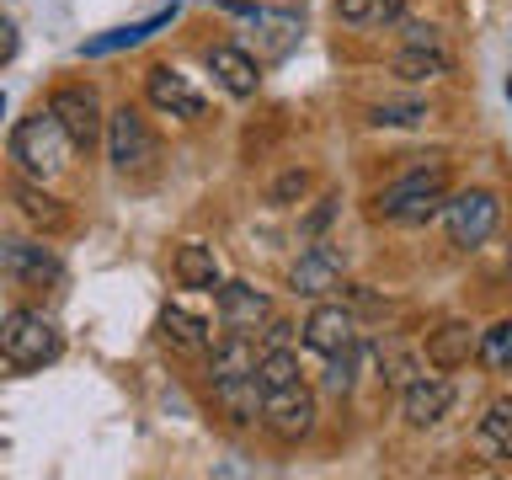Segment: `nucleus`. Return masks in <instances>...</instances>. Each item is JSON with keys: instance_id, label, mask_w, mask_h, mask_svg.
<instances>
[{"instance_id": "nucleus-1", "label": "nucleus", "mask_w": 512, "mask_h": 480, "mask_svg": "<svg viewBox=\"0 0 512 480\" xmlns=\"http://www.w3.org/2000/svg\"><path fill=\"white\" fill-rule=\"evenodd\" d=\"M443 203H448V166L432 155V160H416L400 182H390L379 192L374 219H384V224H427V219L443 214Z\"/></svg>"}, {"instance_id": "nucleus-2", "label": "nucleus", "mask_w": 512, "mask_h": 480, "mask_svg": "<svg viewBox=\"0 0 512 480\" xmlns=\"http://www.w3.org/2000/svg\"><path fill=\"white\" fill-rule=\"evenodd\" d=\"M0 358H6L11 368H43V363H54L59 358V326L43 310L16 304V310L0 315Z\"/></svg>"}, {"instance_id": "nucleus-3", "label": "nucleus", "mask_w": 512, "mask_h": 480, "mask_svg": "<svg viewBox=\"0 0 512 480\" xmlns=\"http://www.w3.org/2000/svg\"><path fill=\"white\" fill-rule=\"evenodd\" d=\"M70 134L59 128L54 112H32V118L16 123V139H11V155L22 160L27 176H38V182H54V176L70 166Z\"/></svg>"}, {"instance_id": "nucleus-4", "label": "nucleus", "mask_w": 512, "mask_h": 480, "mask_svg": "<svg viewBox=\"0 0 512 480\" xmlns=\"http://www.w3.org/2000/svg\"><path fill=\"white\" fill-rule=\"evenodd\" d=\"M496 219H502V203H496V192L486 187H470V192H454V198L443 203V224H448V240H454L459 251H475L486 246Z\"/></svg>"}, {"instance_id": "nucleus-5", "label": "nucleus", "mask_w": 512, "mask_h": 480, "mask_svg": "<svg viewBox=\"0 0 512 480\" xmlns=\"http://www.w3.org/2000/svg\"><path fill=\"white\" fill-rule=\"evenodd\" d=\"M107 160H112L123 176H128V171H150L155 160H160V144H155V134H150V123H144L134 107L107 112Z\"/></svg>"}, {"instance_id": "nucleus-6", "label": "nucleus", "mask_w": 512, "mask_h": 480, "mask_svg": "<svg viewBox=\"0 0 512 480\" xmlns=\"http://www.w3.org/2000/svg\"><path fill=\"white\" fill-rule=\"evenodd\" d=\"M262 427L272 432L278 443H299L310 438L315 427V395L304 384H283V390H262Z\"/></svg>"}, {"instance_id": "nucleus-7", "label": "nucleus", "mask_w": 512, "mask_h": 480, "mask_svg": "<svg viewBox=\"0 0 512 480\" xmlns=\"http://www.w3.org/2000/svg\"><path fill=\"white\" fill-rule=\"evenodd\" d=\"M48 112L59 118V128L70 134L75 150H91V144L107 134L102 102H96V91H91V86H59L54 96H48Z\"/></svg>"}, {"instance_id": "nucleus-8", "label": "nucleus", "mask_w": 512, "mask_h": 480, "mask_svg": "<svg viewBox=\"0 0 512 480\" xmlns=\"http://www.w3.org/2000/svg\"><path fill=\"white\" fill-rule=\"evenodd\" d=\"M0 272L16 288H48L64 278L54 246H43V240H0Z\"/></svg>"}, {"instance_id": "nucleus-9", "label": "nucleus", "mask_w": 512, "mask_h": 480, "mask_svg": "<svg viewBox=\"0 0 512 480\" xmlns=\"http://www.w3.org/2000/svg\"><path fill=\"white\" fill-rule=\"evenodd\" d=\"M144 96H150V107L166 112V118H182V123L203 118V96L192 91L187 75H176L171 64H150V70H144Z\"/></svg>"}, {"instance_id": "nucleus-10", "label": "nucleus", "mask_w": 512, "mask_h": 480, "mask_svg": "<svg viewBox=\"0 0 512 480\" xmlns=\"http://www.w3.org/2000/svg\"><path fill=\"white\" fill-rule=\"evenodd\" d=\"M448 406H454V384L443 379V368L438 374H416L406 390H400V411H406V422L411 427H438Z\"/></svg>"}, {"instance_id": "nucleus-11", "label": "nucleus", "mask_w": 512, "mask_h": 480, "mask_svg": "<svg viewBox=\"0 0 512 480\" xmlns=\"http://www.w3.org/2000/svg\"><path fill=\"white\" fill-rule=\"evenodd\" d=\"M352 342H358V315L347 304H315L310 320H304V347L331 358V352H342Z\"/></svg>"}, {"instance_id": "nucleus-12", "label": "nucleus", "mask_w": 512, "mask_h": 480, "mask_svg": "<svg viewBox=\"0 0 512 480\" xmlns=\"http://www.w3.org/2000/svg\"><path fill=\"white\" fill-rule=\"evenodd\" d=\"M288 288H294L299 299H326L331 288H342V256L331 246H310L294 267H288Z\"/></svg>"}, {"instance_id": "nucleus-13", "label": "nucleus", "mask_w": 512, "mask_h": 480, "mask_svg": "<svg viewBox=\"0 0 512 480\" xmlns=\"http://www.w3.org/2000/svg\"><path fill=\"white\" fill-rule=\"evenodd\" d=\"M267 315H272V304L262 288H251V283H219V320H224V331H256V326H267Z\"/></svg>"}, {"instance_id": "nucleus-14", "label": "nucleus", "mask_w": 512, "mask_h": 480, "mask_svg": "<svg viewBox=\"0 0 512 480\" xmlns=\"http://www.w3.org/2000/svg\"><path fill=\"white\" fill-rule=\"evenodd\" d=\"M475 347H480V331L470 326V320H443L438 331H427V363L443 368V374L470 363Z\"/></svg>"}, {"instance_id": "nucleus-15", "label": "nucleus", "mask_w": 512, "mask_h": 480, "mask_svg": "<svg viewBox=\"0 0 512 480\" xmlns=\"http://www.w3.org/2000/svg\"><path fill=\"white\" fill-rule=\"evenodd\" d=\"M208 70H214V80L230 96H256V86H262V64H256L246 48H235V43L208 48Z\"/></svg>"}, {"instance_id": "nucleus-16", "label": "nucleus", "mask_w": 512, "mask_h": 480, "mask_svg": "<svg viewBox=\"0 0 512 480\" xmlns=\"http://www.w3.org/2000/svg\"><path fill=\"white\" fill-rule=\"evenodd\" d=\"M256 342L246 331H230L224 342L208 347V384H224V379H251L256 374Z\"/></svg>"}, {"instance_id": "nucleus-17", "label": "nucleus", "mask_w": 512, "mask_h": 480, "mask_svg": "<svg viewBox=\"0 0 512 480\" xmlns=\"http://www.w3.org/2000/svg\"><path fill=\"white\" fill-rule=\"evenodd\" d=\"M160 336H166V347H176V352H208L214 347V326H208L198 310H187V304H166V310H160Z\"/></svg>"}, {"instance_id": "nucleus-18", "label": "nucleus", "mask_w": 512, "mask_h": 480, "mask_svg": "<svg viewBox=\"0 0 512 480\" xmlns=\"http://www.w3.org/2000/svg\"><path fill=\"white\" fill-rule=\"evenodd\" d=\"M448 70H454V59H448L443 43H406L395 54V75L400 80H438Z\"/></svg>"}, {"instance_id": "nucleus-19", "label": "nucleus", "mask_w": 512, "mask_h": 480, "mask_svg": "<svg viewBox=\"0 0 512 480\" xmlns=\"http://www.w3.org/2000/svg\"><path fill=\"white\" fill-rule=\"evenodd\" d=\"M11 198H16V208H22L32 224H43V230H59V224H64L59 198L38 182V176H22V182H11Z\"/></svg>"}, {"instance_id": "nucleus-20", "label": "nucleus", "mask_w": 512, "mask_h": 480, "mask_svg": "<svg viewBox=\"0 0 512 480\" xmlns=\"http://www.w3.org/2000/svg\"><path fill=\"white\" fill-rule=\"evenodd\" d=\"M171 272H176V283H182V288H219V262H214V251H208V246H198V240H187V246L176 251Z\"/></svg>"}, {"instance_id": "nucleus-21", "label": "nucleus", "mask_w": 512, "mask_h": 480, "mask_svg": "<svg viewBox=\"0 0 512 480\" xmlns=\"http://www.w3.org/2000/svg\"><path fill=\"white\" fill-rule=\"evenodd\" d=\"M214 400L224 406V416H230V422H256V416H262V384H256V374H251V379H224V384H214Z\"/></svg>"}, {"instance_id": "nucleus-22", "label": "nucleus", "mask_w": 512, "mask_h": 480, "mask_svg": "<svg viewBox=\"0 0 512 480\" xmlns=\"http://www.w3.org/2000/svg\"><path fill=\"white\" fill-rule=\"evenodd\" d=\"M480 448L491 459H512V400H491L486 416H480Z\"/></svg>"}, {"instance_id": "nucleus-23", "label": "nucleus", "mask_w": 512, "mask_h": 480, "mask_svg": "<svg viewBox=\"0 0 512 480\" xmlns=\"http://www.w3.org/2000/svg\"><path fill=\"white\" fill-rule=\"evenodd\" d=\"M475 358L491 368V374H512V320H496V326L480 331Z\"/></svg>"}, {"instance_id": "nucleus-24", "label": "nucleus", "mask_w": 512, "mask_h": 480, "mask_svg": "<svg viewBox=\"0 0 512 480\" xmlns=\"http://www.w3.org/2000/svg\"><path fill=\"white\" fill-rule=\"evenodd\" d=\"M299 379V352L294 347H272L256 358V384L262 390H283V384H294Z\"/></svg>"}, {"instance_id": "nucleus-25", "label": "nucleus", "mask_w": 512, "mask_h": 480, "mask_svg": "<svg viewBox=\"0 0 512 480\" xmlns=\"http://www.w3.org/2000/svg\"><path fill=\"white\" fill-rule=\"evenodd\" d=\"M171 22V11H155V16H144V22H134V27H118V32H107V38H91L86 48H80V54H112V48H128V43H144L150 38L155 27H166Z\"/></svg>"}, {"instance_id": "nucleus-26", "label": "nucleus", "mask_w": 512, "mask_h": 480, "mask_svg": "<svg viewBox=\"0 0 512 480\" xmlns=\"http://www.w3.org/2000/svg\"><path fill=\"white\" fill-rule=\"evenodd\" d=\"M336 16L352 27H374V22H395L400 0H336Z\"/></svg>"}, {"instance_id": "nucleus-27", "label": "nucleus", "mask_w": 512, "mask_h": 480, "mask_svg": "<svg viewBox=\"0 0 512 480\" xmlns=\"http://www.w3.org/2000/svg\"><path fill=\"white\" fill-rule=\"evenodd\" d=\"M427 118H432L427 102H379V107H368V123H379V128H416Z\"/></svg>"}, {"instance_id": "nucleus-28", "label": "nucleus", "mask_w": 512, "mask_h": 480, "mask_svg": "<svg viewBox=\"0 0 512 480\" xmlns=\"http://www.w3.org/2000/svg\"><path fill=\"white\" fill-rule=\"evenodd\" d=\"M352 368H358V342L342 347V352H331V368H326V390L331 395H347L352 390Z\"/></svg>"}, {"instance_id": "nucleus-29", "label": "nucleus", "mask_w": 512, "mask_h": 480, "mask_svg": "<svg viewBox=\"0 0 512 480\" xmlns=\"http://www.w3.org/2000/svg\"><path fill=\"white\" fill-rule=\"evenodd\" d=\"M379 368H384L379 379H384V384H400V390L416 379V358H406L400 347H379Z\"/></svg>"}, {"instance_id": "nucleus-30", "label": "nucleus", "mask_w": 512, "mask_h": 480, "mask_svg": "<svg viewBox=\"0 0 512 480\" xmlns=\"http://www.w3.org/2000/svg\"><path fill=\"white\" fill-rule=\"evenodd\" d=\"M304 187H310V171H283L278 182H272V203H294Z\"/></svg>"}, {"instance_id": "nucleus-31", "label": "nucleus", "mask_w": 512, "mask_h": 480, "mask_svg": "<svg viewBox=\"0 0 512 480\" xmlns=\"http://www.w3.org/2000/svg\"><path fill=\"white\" fill-rule=\"evenodd\" d=\"M294 331H299V326H288V320H272V315H267V331H262V352H272V347H294Z\"/></svg>"}, {"instance_id": "nucleus-32", "label": "nucleus", "mask_w": 512, "mask_h": 480, "mask_svg": "<svg viewBox=\"0 0 512 480\" xmlns=\"http://www.w3.org/2000/svg\"><path fill=\"white\" fill-rule=\"evenodd\" d=\"M331 214H336V198H320V208H315L310 219H304V235H315V230H320V224H326Z\"/></svg>"}, {"instance_id": "nucleus-33", "label": "nucleus", "mask_w": 512, "mask_h": 480, "mask_svg": "<svg viewBox=\"0 0 512 480\" xmlns=\"http://www.w3.org/2000/svg\"><path fill=\"white\" fill-rule=\"evenodd\" d=\"M11 54H16V27L6 22V16H0V64H6Z\"/></svg>"}, {"instance_id": "nucleus-34", "label": "nucleus", "mask_w": 512, "mask_h": 480, "mask_svg": "<svg viewBox=\"0 0 512 480\" xmlns=\"http://www.w3.org/2000/svg\"><path fill=\"white\" fill-rule=\"evenodd\" d=\"M406 43H443L438 27H406Z\"/></svg>"}, {"instance_id": "nucleus-35", "label": "nucleus", "mask_w": 512, "mask_h": 480, "mask_svg": "<svg viewBox=\"0 0 512 480\" xmlns=\"http://www.w3.org/2000/svg\"><path fill=\"white\" fill-rule=\"evenodd\" d=\"M0 118H6V96H0Z\"/></svg>"}, {"instance_id": "nucleus-36", "label": "nucleus", "mask_w": 512, "mask_h": 480, "mask_svg": "<svg viewBox=\"0 0 512 480\" xmlns=\"http://www.w3.org/2000/svg\"><path fill=\"white\" fill-rule=\"evenodd\" d=\"M507 96H512V75H507Z\"/></svg>"}]
</instances>
